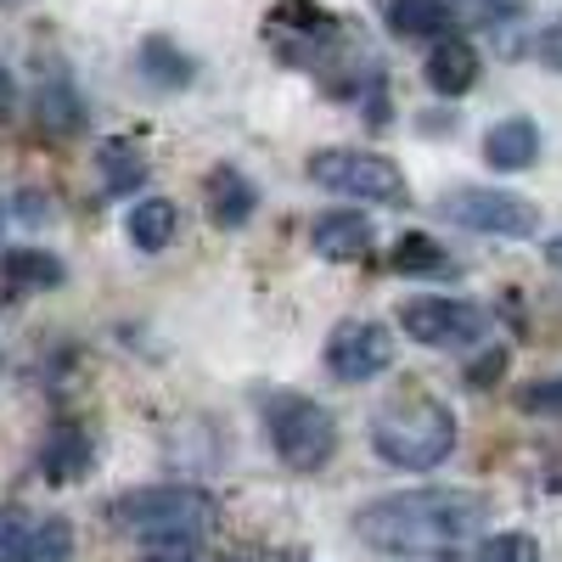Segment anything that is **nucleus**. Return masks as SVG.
<instances>
[{
    "label": "nucleus",
    "mask_w": 562,
    "mask_h": 562,
    "mask_svg": "<svg viewBox=\"0 0 562 562\" xmlns=\"http://www.w3.org/2000/svg\"><path fill=\"white\" fill-rule=\"evenodd\" d=\"M378 12L389 23V34L400 40H450L456 34V0H378Z\"/></svg>",
    "instance_id": "nucleus-11"
},
{
    "label": "nucleus",
    "mask_w": 562,
    "mask_h": 562,
    "mask_svg": "<svg viewBox=\"0 0 562 562\" xmlns=\"http://www.w3.org/2000/svg\"><path fill=\"white\" fill-rule=\"evenodd\" d=\"M102 169H108L102 175L108 192H135V186L147 180V158H140L130 140H108V147H102Z\"/></svg>",
    "instance_id": "nucleus-19"
},
{
    "label": "nucleus",
    "mask_w": 562,
    "mask_h": 562,
    "mask_svg": "<svg viewBox=\"0 0 562 562\" xmlns=\"http://www.w3.org/2000/svg\"><path fill=\"white\" fill-rule=\"evenodd\" d=\"M371 450L400 473H434L456 456V411L422 389H400L371 416Z\"/></svg>",
    "instance_id": "nucleus-2"
},
{
    "label": "nucleus",
    "mask_w": 562,
    "mask_h": 562,
    "mask_svg": "<svg viewBox=\"0 0 562 562\" xmlns=\"http://www.w3.org/2000/svg\"><path fill=\"white\" fill-rule=\"evenodd\" d=\"M400 333L422 349H467L490 333V310L467 299H411L400 304Z\"/></svg>",
    "instance_id": "nucleus-7"
},
{
    "label": "nucleus",
    "mask_w": 562,
    "mask_h": 562,
    "mask_svg": "<svg viewBox=\"0 0 562 562\" xmlns=\"http://www.w3.org/2000/svg\"><path fill=\"white\" fill-rule=\"evenodd\" d=\"M389 265H394L400 276H450V270H456L450 248L434 243L428 231H405V237L394 243V254H389Z\"/></svg>",
    "instance_id": "nucleus-17"
},
{
    "label": "nucleus",
    "mask_w": 562,
    "mask_h": 562,
    "mask_svg": "<svg viewBox=\"0 0 562 562\" xmlns=\"http://www.w3.org/2000/svg\"><path fill=\"white\" fill-rule=\"evenodd\" d=\"M203 209H209V220H214V225L237 231V225H248V220L259 214V186H254L243 169L214 164V169L203 175Z\"/></svg>",
    "instance_id": "nucleus-10"
},
{
    "label": "nucleus",
    "mask_w": 562,
    "mask_h": 562,
    "mask_svg": "<svg viewBox=\"0 0 562 562\" xmlns=\"http://www.w3.org/2000/svg\"><path fill=\"white\" fill-rule=\"evenodd\" d=\"M74 557V529L63 518L52 524H34L29 529V546H23V562H68Z\"/></svg>",
    "instance_id": "nucleus-20"
},
{
    "label": "nucleus",
    "mask_w": 562,
    "mask_h": 562,
    "mask_svg": "<svg viewBox=\"0 0 562 562\" xmlns=\"http://www.w3.org/2000/svg\"><path fill=\"white\" fill-rule=\"evenodd\" d=\"M546 259H551V270H562V237H551V243H546Z\"/></svg>",
    "instance_id": "nucleus-27"
},
{
    "label": "nucleus",
    "mask_w": 562,
    "mask_h": 562,
    "mask_svg": "<svg viewBox=\"0 0 562 562\" xmlns=\"http://www.w3.org/2000/svg\"><path fill=\"white\" fill-rule=\"evenodd\" d=\"M518 405H524V411H535V416L562 411V378H557V383H529V389L518 394Z\"/></svg>",
    "instance_id": "nucleus-23"
},
{
    "label": "nucleus",
    "mask_w": 562,
    "mask_h": 562,
    "mask_svg": "<svg viewBox=\"0 0 562 562\" xmlns=\"http://www.w3.org/2000/svg\"><path fill=\"white\" fill-rule=\"evenodd\" d=\"M473 562H540V546H535V535H524V529H506V535H490Z\"/></svg>",
    "instance_id": "nucleus-21"
},
{
    "label": "nucleus",
    "mask_w": 562,
    "mask_h": 562,
    "mask_svg": "<svg viewBox=\"0 0 562 562\" xmlns=\"http://www.w3.org/2000/svg\"><path fill=\"white\" fill-rule=\"evenodd\" d=\"M422 79H428L434 97H467V90L484 79L479 45L467 40V34H450V40L428 45V57H422Z\"/></svg>",
    "instance_id": "nucleus-9"
},
{
    "label": "nucleus",
    "mask_w": 562,
    "mask_h": 562,
    "mask_svg": "<svg viewBox=\"0 0 562 562\" xmlns=\"http://www.w3.org/2000/svg\"><path fill=\"white\" fill-rule=\"evenodd\" d=\"M315 254L321 259H333V265H360L366 254H371V237H378V231H371V220L366 214H344V209H333V214H321L315 220Z\"/></svg>",
    "instance_id": "nucleus-12"
},
{
    "label": "nucleus",
    "mask_w": 562,
    "mask_h": 562,
    "mask_svg": "<svg viewBox=\"0 0 562 562\" xmlns=\"http://www.w3.org/2000/svg\"><path fill=\"white\" fill-rule=\"evenodd\" d=\"M501 371H506V349H490L479 366H467V383H473V389H490Z\"/></svg>",
    "instance_id": "nucleus-24"
},
{
    "label": "nucleus",
    "mask_w": 562,
    "mask_h": 562,
    "mask_svg": "<svg viewBox=\"0 0 562 562\" xmlns=\"http://www.w3.org/2000/svg\"><path fill=\"white\" fill-rule=\"evenodd\" d=\"M40 473L52 479V484H74V479H85V473H90V439H85V428L63 422V428L45 439V450H40Z\"/></svg>",
    "instance_id": "nucleus-16"
},
{
    "label": "nucleus",
    "mask_w": 562,
    "mask_h": 562,
    "mask_svg": "<svg viewBox=\"0 0 562 562\" xmlns=\"http://www.w3.org/2000/svg\"><path fill=\"white\" fill-rule=\"evenodd\" d=\"M265 434H270V450L288 461L293 473H315V467H326L338 450L333 411L315 405L310 394H293V389L265 400Z\"/></svg>",
    "instance_id": "nucleus-4"
},
{
    "label": "nucleus",
    "mask_w": 562,
    "mask_h": 562,
    "mask_svg": "<svg viewBox=\"0 0 562 562\" xmlns=\"http://www.w3.org/2000/svg\"><path fill=\"white\" fill-rule=\"evenodd\" d=\"M490 518V501L473 490H405L383 495L355 512V535L371 551H394V557H434L461 540H473Z\"/></svg>",
    "instance_id": "nucleus-1"
},
{
    "label": "nucleus",
    "mask_w": 562,
    "mask_h": 562,
    "mask_svg": "<svg viewBox=\"0 0 562 562\" xmlns=\"http://www.w3.org/2000/svg\"><path fill=\"white\" fill-rule=\"evenodd\" d=\"M124 231H130V243H135L140 254H164V248L175 243V231H180V209H175L169 198H140V203L130 209Z\"/></svg>",
    "instance_id": "nucleus-15"
},
{
    "label": "nucleus",
    "mask_w": 562,
    "mask_h": 562,
    "mask_svg": "<svg viewBox=\"0 0 562 562\" xmlns=\"http://www.w3.org/2000/svg\"><path fill=\"white\" fill-rule=\"evenodd\" d=\"M140 74H147V79H158L164 90H186V85H192V74H198V63L186 57L175 40L153 34L147 45H140Z\"/></svg>",
    "instance_id": "nucleus-18"
},
{
    "label": "nucleus",
    "mask_w": 562,
    "mask_h": 562,
    "mask_svg": "<svg viewBox=\"0 0 562 562\" xmlns=\"http://www.w3.org/2000/svg\"><path fill=\"white\" fill-rule=\"evenodd\" d=\"M310 180L326 186V192H344L360 203H405L411 186L405 169L383 153H366V147H326L310 158Z\"/></svg>",
    "instance_id": "nucleus-5"
},
{
    "label": "nucleus",
    "mask_w": 562,
    "mask_h": 562,
    "mask_svg": "<svg viewBox=\"0 0 562 562\" xmlns=\"http://www.w3.org/2000/svg\"><path fill=\"white\" fill-rule=\"evenodd\" d=\"M445 220H456L461 231H479V237H512L524 243L540 231V209L518 192H501V186H461V192H445Z\"/></svg>",
    "instance_id": "nucleus-6"
},
{
    "label": "nucleus",
    "mask_w": 562,
    "mask_h": 562,
    "mask_svg": "<svg viewBox=\"0 0 562 562\" xmlns=\"http://www.w3.org/2000/svg\"><path fill=\"white\" fill-rule=\"evenodd\" d=\"M400 360L394 349V333L383 321H338L333 338H326V371L338 383H371Z\"/></svg>",
    "instance_id": "nucleus-8"
},
{
    "label": "nucleus",
    "mask_w": 562,
    "mask_h": 562,
    "mask_svg": "<svg viewBox=\"0 0 562 562\" xmlns=\"http://www.w3.org/2000/svg\"><path fill=\"white\" fill-rule=\"evenodd\" d=\"M535 158H540V124L535 119L512 113V119L490 124V135H484V164L490 169L518 175V169H535Z\"/></svg>",
    "instance_id": "nucleus-13"
},
{
    "label": "nucleus",
    "mask_w": 562,
    "mask_h": 562,
    "mask_svg": "<svg viewBox=\"0 0 562 562\" xmlns=\"http://www.w3.org/2000/svg\"><path fill=\"white\" fill-rule=\"evenodd\" d=\"M0 231H7V209H0Z\"/></svg>",
    "instance_id": "nucleus-28"
},
{
    "label": "nucleus",
    "mask_w": 562,
    "mask_h": 562,
    "mask_svg": "<svg viewBox=\"0 0 562 562\" xmlns=\"http://www.w3.org/2000/svg\"><path fill=\"white\" fill-rule=\"evenodd\" d=\"M23 546H29L23 512H0V562H23Z\"/></svg>",
    "instance_id": "nucleus-22"
},
{
    "label": "nucleus",
    "mask_w": 562,
    "mask_h": 562,
    "mask_svg": "<svg viewBox=\"0 0 562 562\" xmlns=\"http://www.w3.org/2000/svg\"><path fill=\"white\" fill-rule=\"evenodd\" d=\"M113 524L147 546L164 551H186L192 540L209 535L214 524V501L203 490H186V484H158V490H135L113 506Z\"/></svg>",
    "instance_id": "nucleus-3"
},
{
    "label": "nucleus",
    "mask_w": 562,
    "mask_h": 562,
    "mask_svg": "<svg viewBox=\"0 0 562 562\" xmlns=\"http://www.w3.org/2000/svg\"><path fill=\"white\" fill-rule=\"evenodd\" d=\"M18 108V79L7 74V63H0V119H7Z\"/></svg>",
    "instance_id": "nucleus-26"
},
{
    "label": "nucleus",
    "mask_w": 562,
    "mask_h": 562,
    "mask_svg": "<svg viewBox=\"0 0 562 562\" xmlns=\"http://www.w3.org/2000/svg\"><path fill=\"white\" fill-rule=\"evenodd\" d=\"M540 57H546V68L562 74V23H551V29L540 34Z\"/></svg>",
    "instance_id": "nucleus-25"
},
{
    "label": "nucleus",
    "mask_w": 562,
    "mask_h": 562,
    "mask_svg": "<svg viewBox=\"0 0 562 562\" xmlns=\"http://www.w3.org/2000/svg\"><path fill=\"white\" fill-rule=\"evenodd\" d=\"M57 281H63V265L52 254H34V248L0 254V304H23L29 293H45Z\"/></svg>",
    "instance_id": "nucleus-14"
}]
</instances>
